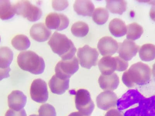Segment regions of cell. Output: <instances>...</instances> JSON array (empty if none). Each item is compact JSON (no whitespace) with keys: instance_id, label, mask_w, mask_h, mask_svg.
<instances>
[{"instance_id":"1","label":"cell","mask_w":155,"mask_h":116,"mask_svg":"<svg viewBox=\"0 0 155 116\" xmlns=\"http://www.w3.org/2000/svg\"><path fill=\"white\" fill-rule=\"evenodd\" d=\"M151 70L149 66L141 62L134 63L124 73L122 80L128 88H132L135 84L146 85L151 77Z\"/></svg>"},{"instance_id":"2","label":"cell","mask_w":155,"mask_h":116,"mask_svg":"<svg viewBox=\"0 0 155 116\" xmlns=\"http://www.w3.org/2000/svg\"><path fill=\"white\" fill-rule=\"evenodd\" d=\"M48 44L54 53L60 56L62 60H70L75 56L77 48L71 40L65 34L55 31Z\"/></svg>"},{"instance_id":"3","label":"cell","mask_w":155,"mask_h":116,"mask_svg":"<svg viewBox=\"0 0 155 116\" xmlns=\"http://www.w3.org/2000/svg\"><path fill=\"white\" fill-rule=\"evenodd\" d=\"M17 63L22 70L35 75L42 74L45 68L44 59L30 50L20 52L18 56Z\"/></svg>"},{"instance_id":"4","label":"cell","mask_w":155,"mask_h":116,"mask_svg":"<svg viewBox=\"0 0 155 116\" xmlns=\"http://www.w3.org/2000/svg\"><path fill=\"white\" fill-rule=\"evenodd\" d=\"M128 66V62L119 56H104L98 63L99 70L104 75H111L115 70L120 72L125 71Z\"/></svg>"},{"instance_id":"5","label":"cell","mask_w":155,"mask_h":116,"mask_svg":"<svg viewBox=\"0 0 155 116\" xmlns=\"http://www.w3.org/2000/svg\"><path fill=\"white\" fill-rule=\"evenodd\" d=\"M15 14L21 15L29 21L35 22L41 19L42 11L28 1H20L13 4Z\"/></svg>"},{"instance_id":"6","label":"cell","mask_w":155,"mask_h":116,"mask_svg":"<svg viewBox=\"0 0 155 116\" xmlns=\"http://www.w3.org/2000/svg\"><path fill=\"white\" fill-rule=\"evenodd\" d=\"M76 108L79 112L86 116H90L95 108V104L91 99L90 92L87 90H78L75 94Z\"/></svg>"},{"instance_id":"7","label":"cell","mask_w":155,"mask_h":116,"mask_svg":"<svg viewBox=\"0 0 155 116\" xmlns=\"http://www.w3.org/2000/svg\"><path fill=\"white\" fill-rule=\"evenodd\" d=\"M77 55L80 65L82 67L89 69L92 66L97 65L99 53L95 48L85 45L79 48Z\"/></svg>"},{"instance_id":"8","label":"cell","mask_w":155,"mask_h":116,"mask_svg":"<svg viewBox=\"0 0 155 116\" xmlns=\"http://www.w3.org/2000/svg\"><path fill=\"white\" fill-rule=\"evenodd\" d=\"M79 68V61L75 56L72 59L62 60L55 67L56 74L61 78L69 79Z\"/></svg>"},{"instance_id":"9","label":"cell","mask_w":155,"mask_h":116,"mask_svg":"<svg viewBox=\"0 0 155 116\" xmlns=\"http://www.w3.org/2000/svg\"><path fill=\"white\" fill-rule=\"evenodd\" d=\"M32 100L38 103H45L48 98V92L46 83L41 79L34 80L30 89Z\"/></svg>"},{"instance_id":"10","label":"cell","mask_w":155,"mask_h":116,"mask_svg":"<svg viewBox=\"0 0 155 116\" xmlns=\"http://www.w3.org/2000/svg\"><path fill=\"white\" fill-rule=\"evenodd\" d=\"M70 23L67 16L63 14L51 12L46 16L45 24L49 29L62 31L68 27Z\"/></svg>"},{"instance_id":"11","label":"cell","mask_w":155,"mask_h":116,"mask_svg":"<svg viewBox=\"0 0 155 116\" xmlns=\"http://www.w3.org/2000/svg\"><path fill=\"white\" fill-rule=\"evenodd\" d=\"M118 98L112 91H105L97 97V106L101 110L108 111L115 108L117 106Z\"/></svg>"},{"instance_id":"12","label":"cell","mask_w":155,"mask_h":116,"mask_svg":"<svg viewBox=\"0 0 155 116\" xmlns=\"http://www.w3.org/2000/svg\"><path fill=\"white\" fill-rule=\"evenodd\" d=\"M140 46L131 40L126 39L122 43L119 44L118 52L119 56L126 61L130 60L136 56Z\"/></svg>"},{"instance_id":"13","label":"cell","mask_w":155,"mask_h":116,"mask_svg":"<svg viewBox=\"0 0 155 116\" xmlns=\"http://www.w3.org/2000/svg\"><path fill=\"white\" fill-rule=\"evenodd\" d=\"M97 48L102 56H110L118 50L119 44L112 37H104L99 40Z\"/></svg>"},{"instance_id":"14","label":"cell","mask_w":155,"mask_h":116,"mask_svg":"<svg viewBox=\"0 0 155 116\" xmlns=\"http://www.w3.org/2000/svg\"><path fill=\"white\" fill-rule=\"evenodd\" d=\"M30 33V36L35 40L41 42L48 40L52 31L44 23H38L32 26Z\"/></svg>"},{"instance_id":"15","label":"cell","mask_w":155,"mask_h":116,"mask_svg":"<svg viewBox=\"0 0 155 116\" xmlns=\"http://www.w3.org/2000/svg\"><path fill=\"white\" fill-rule=\"evenodd\" d=\"M27 102V96L20 91H12L8 96L9 107L16 111H19L23 109Z\"/></svg>"},{"instance_id":"16","label":"cell","mask_w":155,"mask_h":116,"mask_svg":"<svg viewBox=\"0 0 155 116\" xmlns=\"http://www.w3.org/2000/svg\"><path fill=\"white\" fill-rule=\"evenodd\" d=\"M69 83L70 79L61 78L55 74L50 80L48 85L52 93L61 95L69 89Z\"/></svg>"},{"instance_id":"17","label":"cell","mask_w":155,"mask_h":116,"mask_svg":"<svg viewBox=\"0 0 155 116\" xmlns=\"http://www.w3.org/2000/svg\"><path fill=\"white\" fill-rule=\"evenodd\" d=\"M100 87L105 91H112L117 89L120 84V79L116 73L110 75L101 74L98 79Z\"/></svg>"},{"instance_id":"18","label":"cell","mask_w":155,"mask_h":116,"mask_svg":"<svg viewBox=\"0 0 155 116\" xmlns=\"http://www.w3.org/2000/svg\"><path fill=\"white\" fill-rule=\"evenodd\" d=\"M74 11L78 14L86 16H92L95 9V6L91 1H76L73 5Z\"/></svg>"},{"instance_id":"19","label":"cell","mask_w":155,"mask_h":116,"mask_svg":"<svg viewBox=\"0 0 155 116\" xmlns=\"http://www.w3.org/2000/svg\"><path fill=\"white\" fill-rule=\"evenodd\" d=\"M109 29L112 35L116 37L124 36L127 32L125 23L119 18H114L111 20L109 25Z\"/></svg>"},{"instance_id":"20","label":"cell","mask_w":155,"mask_h":116,"mask_svg":"<svg viewBox=\"0 0 155 116\" xmlns=\"http://www.w3.org/2000/svg\"><path fill=\"white\" fill-rule=\"evenodd\" d=\"M13 59V53L8 47L0 48V70L10 69L9 66Z\"/></svg>"},{"instance_id":"21","label":"cell","mask_w":155,"mask_h":116,"mask_svg":"<svg viewBox=\"0 0 155 116\" xmlns=\"http://www.w3.org/2000/svg\"><path fill=\"white\" fill-rule=\"evenodd\" d=\"M106 8L110 12L120 15L122 14L127 8V2L123 0H107Z\"/></svg>"},{"instance_id":"22","label":"cell","mask_w":155,"mask_h":116,"mask_svg":"<svg viewBox=\"0 0 155 116\" xmlns=\"http://www.w3.org/2000/svg\"><path fill=\"white\" fill-rule=\"evenodd\" d=\"M140 57L142 61H151L155 59V45L150 44L142 45L139 50Z\"/></svg>"},{"instance_id":"23","label":"cell","mask_w":155,"mask_h":116,"mask_svg":"<svg viewBox=\"0 0 155 116\" xmlns=\"http://www.w3.org/2000/svg\"><path fill=\"white\" fill-rule=\"evenodd\" d=\"M15 14L13 5L9 1H0V18L2 20L12 18Z\"/></svg>"},{"instance_id":"24","label":"cell","mask_w":155,"mask_h":116,"mask_svg":"<svg viewBox=\"0 0 155 116\" xmlns=\"http://www.w3.org/2000/svg\"><path fill=\"white\" fill-rule=\"evenodd\" d=\"M12 44L15 49L19 51H23L28 49L31 43L28 37L26 36L18 34L12 38Z\"/></svg>"},{"instance_id":"25","label":"cell","mask_w":155,"mask_h":116,"mask_svg":"<svg viewBox=\"0 0 155 116\" xmlns=\"http://www.w3.org/2000/svg\"><path fill=\"white\" fill-rule=\"evenodd\" d=\"M127 39L135 41L139 39L143 34V29L140 25L133 23L127 26Z\"/></svg>"},{"instance_id":"26","label":"cell","mask_w":155,"mask_h":116,"mask_svg":"<svg viewBox=\"0 0 155 116\" xmlns=\"http://www.w3.org/2000/svg\"><path fill=\"white\" fill-rule=\"evenodd\" d=\"M89 28L86 23L83 21H78L74 23L71 27L72 34L78 37H85L88 34Z\"/></svg>"},{"instance_id":"27","label":"cell","mask_w":155,"mask_h":116,"mask_svg":"<svg viewBox=\"0 0 155 116\" xmlns=\"http://www.w3.org/2000/svg\"><path fill=\"white\" fill-rule=\"evenodd\" d=\"M109 13L106 8H99L95 9L92 15V19L95 23L99 25L104 24L107 21Z\"/></svg>"},{"instance_id":"28","label":"cell","mask_w":155,"mask_h":116,"mask_svg":"<svg viewBox=\"0 0 155 116\" xmlns=\"http://www.w3.org/2000/svg\"><path fill=\"white\" fill-rule=\"evenodd\" d=\"M39 116H56L55 108L49 104L42 105L39 109Z\"/></svg>"},{"instance_id":"29","label":"cell","mask_w":155,"mask_h":116,"mask_svg":"<svg viewBox=\"0 0 155 116\" xmlns=\"http://www.w3.org/2000/svg\"><path fill=\"white\" fill-rule=\"evenodd\" d=\"M69 6V3L67 1H52V7L55 10L62 11L64 10Z\"/></svg>"},{"instance_id":"30","label":"cell","mask_w":155,"mask_h":116,"mask_svg":"<svg viewBox=\"0 0 155 116\" xmlns=\"http://www.w3.org/2000/svg\"><path fill=\"white\" fill-rule=\"evenodd\" d=\"M5 116H27V114L24 109L19 111L10 109L7 111Z\"/></svg>"},{"instance_id":"31","label":"cell","mask_w":155,"mask_h":116,"mask_svg":"<svg viewBox=\"0 0 155 116\" xmlns=\"http://www.w3.org/2000/svg\"><path fill=\"white\" fill-rule=\"evenodd\" d=\"M105 116H124L121 111L115 108L112 109L106 113Z\"/></svg>"},{"instance_id":"32","label":"cell","mask_w":155,"mask_h":116,"mask_svg":"<svg viewBox=\"0 0 155 116\" xmlns=\"http://www.w3.org/2000/svg\"><path fill=\"white\" fill-rule=\"evenodd\" d=\"M149 15L152 20L155 21V4L153 5L150 9Z\"/></svg>"},{"instance_id":"33","label":"cell","mask_w":155,"mask_h":116,"mask_svg":"<svg viewBox=\"0 0 155 116\" xmlns=\"http://www.w3.org/2000/svg\"><path fill=\"white\" fill-rule=\"evenodd\" d=\"M68 116H86L84 115V114H81V113L80 112H74L71 113L70 114H69Z\"/></svg>"},{"instance_id":"34","label":"cell","mask_w":155,"mask_h":116,"mask_svg":"<svg viewBox=\"0 0 155 116\" xmlns=\"http://www.w3.org/2000/svg\"><path fill=\"white\" fill-rule=\"evenodd\" d=\"M152 72H153V76L155 77V63H154V64L153 65V71H152Z\"/></svg>"},{"instance_id":"35","label":"cell","mask_w":155,"mask_h":116,"mask_svg":"<svg viewBox=\"0 0 155 116\" xmlns=\"http://www.w3.org/2000/svg\"><path fill=\"white\" fill-rule=\"evenodd\" d=\"M29 116H39L38 115H37V114H32V115Z\"/></svg>"}]
</instances>
